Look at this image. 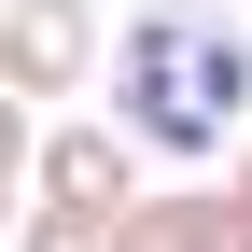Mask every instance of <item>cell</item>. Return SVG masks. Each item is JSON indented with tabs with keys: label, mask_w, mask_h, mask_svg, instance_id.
<instances>
[{
	"label": "cell",
	"mask_w": 252,
	"mask_h": 252,
	"mask_svg": "<svg viewBox=\"0 0 252 252\" xmlns=\"http://www.w3.org/2000/svg\"><path fill=\"white\" fill-rule=\"evenodd\" d=\"M112 126L168 168L238 154L252 140V28L224 0H140L112 28Z\"/></svg>",
	"instance_id": "cell-1"
},
{
	"label": "cell",
	"mask_w": 252,
	"mask_h": 252,
	"mask_svg": "<svg viewBox=\"0 0 252 252\" xmlns=\"http://www.w3.org/2000/svg\"><path fill=\"white\" fill-rule=\"evenodd\" d=\"M28 196L84 210V224H126L154 182H140V140H126L112 112H70V126H42V154H28Z\"/></svg>",
	"instance_id": "cell-2"
},
{
	"label": "cell",
	"mask_w": 252,
	"mask_h": 252,
	"mask_svg": "<svg viewBox=\"0 0 252 252\" xmlns=\"http://www.w3.org/2000/svg\"><path fill=\"white\" fill-rule=\"evenodd\" d=\"M0 70L14 98H84V70H112L98 0H0Z\"/></svg>",
	"instance_id": "cell-3"
},
{
	"label": "cell",
	"mask_w": 252,
	"mask_h": 252,
	"mask_svg": "<svg viewBox=\"0 0 252 252\" xmlns=\"http://www.w3.org/2000/svg\"><path fill=\"white\" fill-rule=\"evenodd\" d=\"M112 252H252V196L238 182H154L112 224Z\"/></svg>",
	"instance_id": "cell-4"
},
{
	"label": "cell",
	"mask_w": 252,
	"mask_h": 252,
	"mask_svg": "<svg viewBox=\"0 0 252 252\" xmlns=\"http://www.w3.org/2000/svg\"><path fill=\"white\" fill-rule=\"evenodd\" d=\"M14 252H112V224H84V210H28Z\"/></svg>",
	"instance_id": "cell-5"
},
{
	"label": "cell",
	"mask_w": 252,
	"mask_h": 252,
	"mask_svg": "<svg viewBox=\"0 0 252 252\" xmlns=\"http://www.w3.org/2000/svg\"><path fill=\"white\" fill-rule=\"evenodd\" d=\"M224 182H238V196H252V140H238V154H224Z\"/></svg>",
	"instance_id": "cell-6"
}]
</instances>
